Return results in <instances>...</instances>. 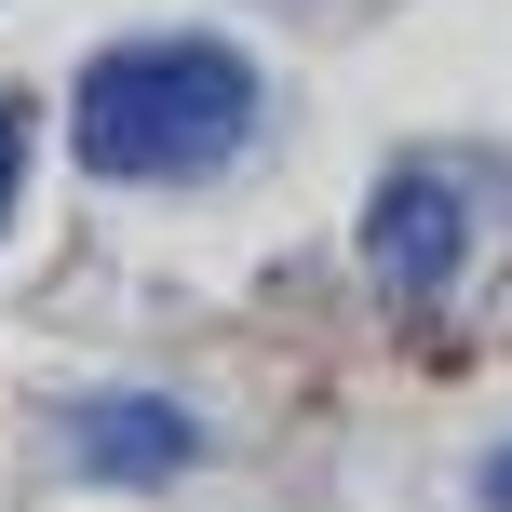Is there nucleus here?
Returning <instances> with one entry per match:
<instances>
[{
	"instance_id": "nucleus-3",
	"label": "nucleus",
	"mask_w": 512,
	"mask_h": 512,
	"mask_svg": "<svg viewBox=\"0 0 512 512\" xmlns=\"http://www.w3.org/2000/svg\"><path fill=\"white\" fill-rule=\"evenodd\" d=\"M68 459L108 472V486H149V472H189V459H203V418L162 405V391H108V405H81Z\"/></svg>"
},
{
	"instance_id": "nucleus-1",
	"label": "nucleus",
	"mask_w": 512,
	"mask_h": 512,
	"mask_svg": "<svg viewBox=\"0 0 512 512\" xmlns=\"http://www.w3.org/2000/svg\"><path fill=\"white\" fill-rule=\"evenodd\" d=\"M243 135H256V68L230 41H203V27L95 54L68 95V149L108 189H203L243 162Z\"/></svg>"
},
{
	"instance_id": "nucleus-2",
	"label": "nucleus",
	"mask_w": 512,
	"mask_h": 512,
	"mask_svg": "<svg viewBox=\"0 0 512 512\" xmlns=\"http://www.w3.org/2000/svg\"><path fill=\"white\" fill-rule=\"evenodd\" d=\"M459 270H472V203L432 176V162H405V176L364 203V283H378L391 310H432Z\"/></svg>"
},
{
	"instance_id": "nucleus-4",
	"label": "nucleus",
	"mask_w": 512,
	"mask_h": 512,
	"mask_svg": "<svg viewBox=\"0 0 512 512\" xmlns=\"http://www.w3.org/2000/svg\"><path fill=\"white\" fill-rule=\"evenodd\" d=\"M14 176H27V122L0 108V216H14Z\"/></svg>"
},
{
	"instance_id": "nucleus-5",
	"label": "nucleus",
	"mask_w": 512,
	"mask_h": 512,
	"mask_svg": "<svg viewBox=\"0 0 512 512\" xmlns=\"http://www.w3.org/2000/svg\"><path fill=\"white\" fill-rule=\"evenodd\" d=\"M486 499H499V512H512V445H499V459H486Z\"/></svg>"
}]
</instances>
